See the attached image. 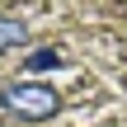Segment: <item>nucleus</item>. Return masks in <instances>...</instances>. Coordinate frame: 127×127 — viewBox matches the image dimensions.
<instances>
[{
  "mask_svg": "<svg viewBox=\"0 0 127 127\" xmlns=\"http://www.w3.org/2000/svg\"><path fill=\"white\" fill-rule=\"evenodd\" d=\"M0 108H9L19 123H47V118L61 108V99H57V90L42 85V80H14V85L0 90Z\"/></svg>",
  "mask_w": 127,
  "mask_h": 127,
  "instance_id": "nucleus-1",
  "label": "nucleus"
},
{
  "mask_svg": "<svg viewBox=\"0 0 127 127\" xmlns=\"http://www.w3.org/2000/svg\"><path fill=\"white\" fill-rule=\"evenodd\" d=\"M24 38H28V28H24L19 19H9V14H0V57H5L9 47H19Z\"/></svg>",
  "mask_w": 127,
  "mask_h": 127,
  "instance_id": "nucleus-2",
  "label": "nucleus"
},
{
  "mask_svg": "<svg viewBox=\"0 0 127 127\" xmlns=\"http://www.w3.org/2000/svg\"><path fill=\"white\" fill-rule=\"evenodd\" d=\"M24 66H28V71H52V66H61V52H57V47H38V52L24 57Z\"/></svg>",
  "mask_w": 127,
  "mask_h": 127,
  "instance_id": "nucleus-3",
  "label": "nucleus"
}]
</instances>
